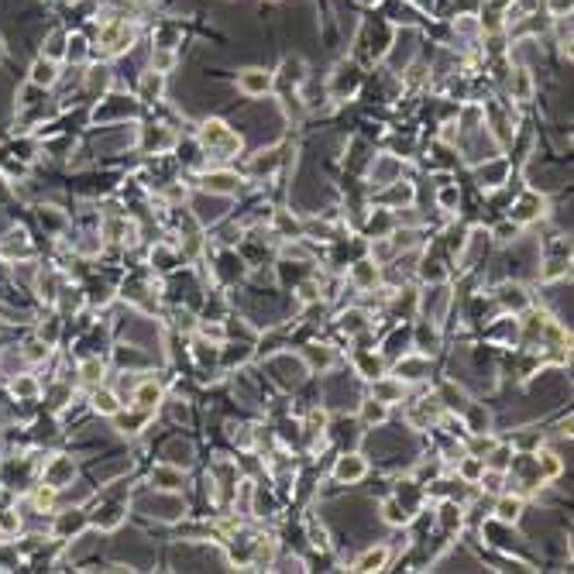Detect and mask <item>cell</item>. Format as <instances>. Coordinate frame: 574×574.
<instances>
[{"instance_id": "cell-3", "label": "cell", "mask_w": 574, "mask_h": 574, "mask_svg": "<svg viewBox=\"0 0 574 574\" xmlns=\"http://www.w3.org/2000/svg\"><path fill=\"white\" fill-rule=\"evenodd\" d=\"M358 86H361V69L354 62H340L334 69V76H330V97L334 100H347Z\"/></svg>"}, {"instance_id": "cell-22", "label": "cell", "mask_w": 574, "mask_h": 574, "mask_svg": "<svg viewBox=\"0 0 574 574\" xmlns=\"http://www.w3.org/2000/svg\"><path fill=\"white\" fill-rule=\"evenodd\" d=\"M361 417H365L368 426H378V423H385L389 409H385L382 399H365V402H361Z\"/></svg>"}, {"instance_id": "cell-19", "label": "cell", "mask_w": 574, "mask_h": 574, "mask_svg": "<svg viewBox=\"0 0 574 574\" xmlns=\"http://www.w3.org/2000/svg\"><path fill=\"white\" fill-rule=\"evenodd\" d=\"M496 516H498V522H506V526H513V522H516V520H520V516H522V498H513V496L498 498Z\"/></svg>"}, {"instance_id": "cell-7", "label": "cell", "mask_w": 574, "mask_h": 574, "mask_svg": "<svg viewBox=\"0 0 574 574\" xmlns=\"http://www.w3.org/2000/svg\"><path fill=\"white\" fill-rule=\"evenodd\" d=\"M544 207H547V203H544L540 193H522L516 210H513V220H516V224H530V220L544 217Z\"/></svg>"}, {"instance_id": "cell-32", "label": "cell", "mask_w": 574, "mask_h": 574, "mask_svg": "<svg viewBox=\"0 0 574 574\" xmlns=\"http://www.w3.org/2000/svg\"><path fill=\"white\" fill-rule=\"evenodd\" d=\"M502 176H506V162H496L492 169H482L478 172L482 186H502Z\"/></svg>"}, {"instance_id": "cell-5", "label": "cell", "mask_w": 574, "mask_h": 574, "mask_svg": "<svg viewBox=\"0 0 574 574\" xmlns=\"http://www.w3.org/2000/svg\"><path fill=\"white\" fill-rule=\"evenodd\" d=\"M268 371H275V382H279V385L296 389V385L303 382V375H306V365H303V361H292L289 354H279V358L268 361Z\"/></svg>"}, {"instance_id": "cell-38", "label": "cell", "mask_w": 574, "mask_h": 574, "mask_svg": "<svg viewBox=\"0 0 574 574\" xmlns=\"http://www.w3.org/2000/svg\"><path fill=\"white\" fill-rule=\"evenodd\" d=\"M358 368H361L365 378H378V375H382V361L371 358V354H368V358H358Z\"/></svg>"}, {"instance_id": "cell-26", "label": "cell", "mask_w": 574, "mask_h": 574, "mask_svg": "<svg viewBox=\"0 0 574 574\" xmlns=\"http://www.w3.org/2000/svg\"><path fill=\"white\" fill-rule=\"evenodd\" d=\"M165 458H169V465H176V468H179V465H183V468H189V461H193V447L176 441V444L165 447Z\"/></svg>"}, {"instance_id": "cell-4", "label": "cell", "mask_w": 574, "mask_h": 574, "mask_svg": "<svg viewBox=\"0 0 574 574\" xmlns=\"http://www.w3.org/2000/svg\"><path fill=\"white\" fill-rule=\"evenodd\" d=\"M272 86H275V76L268 73V69H244L241 76H237V90L244 93V97H265V93H272Z\"/></svg>"}, {"instance_id": "cell-18", "label": "cell", "mask_w": 574, "mask_h": 574, "mask_svg": "<svg viewBox=\"0 0 574 574\" xmlns=\"http://www.w3.org/2000/svg\"><path fill=\"white\" fill-rule=\"evenodd\" d=\"M385 561H389V547H371V550H365V554L358 557L354 571H382Z\"/></svg>"}, {"instance_id": "cell-44", "label": "cell", "mask_w": 574, "mask_h": 574, "mask_svg": "<svg viewBox=\"0 0 574 574\" xmlns=\"http://www.w3.org/2000/svg\"><path fill=\"white\" fill-rule=\"evenodd\" d=\"M361 7H375V4H382V0H358Z\"/></svg>"}, {"instance_id": "cell-42", "label": "cell", "mask_w": 574, "mask_h": 574, "mask_svg": "<svg viewBox=\"0 0 574 574\" xmlns=\"http://www.w3.org/2000/svg\"><path fill=\"white\" fill-rule=\"evenodd\" d=\"M441 138H444L447 145H450V141L458 138V124H444V131H441Z\"/></svg>"}, {"instance_id": "cell-30", "label": "cell", "mask_w": 574, "mask_h": 574, "mask_svg": "<svg viewBox=\"0 0 574 574\" xmlns=\"http://www.w3.org/2000/svg\"><path fill=\"white\" fill-rule=\"evenodd\" d=\"M441 399H447V409H458V413L468 409V395L461 389H454V385H447V389L441 392Z\"/></svg>"}, {"instance_id": "cell-33", "label": "cell", "mask_w": 574, "mask_h": 574, "mask_svg": "<svg viewBox=\"0 0 574 574\" xmlns=\"http://www.w3.org/2000/svg\"><path fill=\"white\" fill-rule=\"evenodd\" d=\"M121 520H124V509L121 506H104V516H97V526L114 530V526H121Z\"/></svg>"}, {"instance_id": "cell-21", "label": "cell", "mask_w": 574, "mask_h": 574, "mask_svg": "<svg viewBox=\"0 0 574 574\" xmlns=\"http://www.w3.org/2000/svg\"><path fill=\"white\" fill-rule=\"evenodd\" d=\"M162 86H165V76L155 73V69H148L141 76V100H158L162 97Z\"/></svg>"}, {"instance_id": "cell-2", "label": "cell", "mask_w": 574, "mask_h": 574, "mask_svg": "<svg viewBox=\"0 0 574 574\" xmlns=\"http://www.w3.org/2000/svg\"><path fill=\"white\" fill-rule=\"evenodd\" d=\"M100 52L104 55H121L128 52L131 45H134V28H128V21H114V25H107L100 31Z\"/></svg>"}, {"instance_id": "cell-29", "label": "cell", "mask_w": 574, "mask_h": 574, "mask_svg": "<svg viewBox=\"0 0 574 574\" xmlns=\"http://www.w3.org/2000/svg\"><path fill=\"white\" fill-rule=\"evenodd\" d=\"M498 299H502V306H526V296H522V286H502L498 289Z\"/></svg>"}, {"instance_id": "cell-17", "label": "cell", "mask_w": 574, "mask_h": 574, "mask_svg": "<svg viewBox=\"0 0 574 574\" xmlns=\"http://www.w3.org/2000/svg\"><path fill=\"white\" fill-rule=\"evenodd\" d=\"M382 520L392 522V526H406V522L413 520V513H409V506H402L399 498H385V502H382Z\"/></svg>"}, {"instance_id": "cell-1", "label": "cell", "mask_w": 574, "mask_h": 574, "mask_svg": "<svg viewBox=\"0 0 574 574\" xmlns=\"http://www.w3.org/2000/svg\"><path fill=\"white\" fill-rule=\"evenodd\" d=\"M200 141L213 158H234L237 148H241V134L231 131L224 121H207L200 128Z\"/></svg>"}, {"instance_id": "cell-34", "label": "cell", "mask_w": 574, "mask_h": 574, "mask_svg": "<svg viewBox=\"0 0 574 574\" xmlns=\"http://www.w3.org/2000/svg\"><path fill=\"white\" fill-rule=\"evenodd\" d=\"M340 320H344V330H347V334H354V330H365V327H368V316L361 313V310H351V313H344Z\"/></svg>"}, {"instance_id": "cell-28", "label": "cell", "mask_w": 574, "mask_h": 574, "mask_svg": "<svg viewBox=\"0 0 574 574\" xmlns=\"http://www.w3.org/2000/svg\"><path fill=\"white\" fill-rule=\"evenodd\" d=\"M79 371H83V378H86L90 385H100V382H104V361H100V358L83 361V368H79Z\"/></svg>"}, {"instance_id": "cell-37", "label": "cell", "mask_w": 574, "mask_h": 574, "mask_svg": "<svg viewBox=\"0 0 574 574\" xmlns=\"http://www.w3.org/2000/svg\"><path fill=\"white\" fill-rule=\"evenodd\" d=\"M66 52V35L62 31H55L52 38H49V49H45V59H62Z\"/></svg>"}, {"instance_id": "cell-39", "label": "cell", "mask_w": 574, "mask_h": 574, "mask_svg": "<svg viewBox=\"0 0 574 574\" xmlns=\"http://www.w3.org/2000/svg\"><path fill=\"white\" fill-rule=\"evenodd\" d=\"M458 200H461V196H458V189H450V186H444V189H441V207H444V210L458 207Z\"/></svg>"}, {"instance_id": "cell-9", "label": "cell", "mask_w": 574, "mask_h": 574, "mask_svg": "<svg viewBox=\"0 0 574 574\" xmlns=\"http://www.w3.org/2000/svg\"><path fill=\"white\" fill-rule=\"evenodd\" d=\"M158 399H162V389H158L155 382L148 378V382H141L138 389H134V395H131V406L134 409H141V413H152L158 406Z\"/></svg>"}, {"instance_id": "cell-24", "label": "cell", "mask_w": 574, "mask_h": 574, "mask_svg": "<svg viewBox=\"0 0 574 574\" xmlns=\"http://www.w3.org/2000/svg\"><path fill=\"white\" fill-rule=\"evenodd\" d=\"M513 79H516L513 97H516V100H530V97H533V76H530V69H522L520 66V69L513 73Z\"/></svg>"}, {"instance_id": "cell-36", "label": "cell", "mask_w": 574, "mask_h": 574, "mask_svg": "<svg viewBox=\"0 0 574 574\" xmlns=\"http://www.w3.org/2000/svg\"><path fill=\"white\" fill-rule=\"evenodd\" d=\"M423 79H426V66H423V62L406 66V73H402V83H406V86H419Z\"/></svg>"}, {"instance_id": "cell-10", "label": "cell", "mask_w": 574, "mask_h": 574, "mask_svg": "<svg viewBox=\"0 0 574 574\" xmlns=\"http://www.w3.org/2000/svg\"><path fill=\"white\" fill-rule=\"evenodd\" d=\"M399 158L389 155V158H375V165H371V183L375 186H389L399 179Z\"/></svg>"}, {"instance_id": "cell-12", "label": "cell", "mask_w": 574, "mask_h": 574, "mask_svg": "<svg viewBox=\"0 0 574 574\" xmlns=\"http://www.w3.org/2000/svg\"><path fill=\"white\" fill-rule=\"evenodd\" d=\"M203 189L217 193V196H231V193H237V176H231V172H207L203 176Z\"/></svg>"}, {"instance_id": "cell-20", "label": "cell", "mask_w": 574, "mask_h": 574, "mask_svg": "<svg viewBox=\"0 0 574 574\" xmlns=\"http://www.w3.org/2000/svg\"><path fill=\"white\" fill-rule=\"evenodd\" d=\"M93 409L104 413V417H117V413H121V399H117L110 389H97L93 392Z\"/></svg>"}, {"instance_id": "cell-6", "label": "cell", "mask_w": 574, "mask_h": 574, "mask_svg": "<svg viewBox=\"0 0 574 574\" xmlns=\"http://www.w3.org/2000/svg\"><path fill=\"white\" fill-rule=\"evenodd\" d=\"M365 474H368V461L361 454H344V458H337V465H334V478H337L340 485H354Z\"/></svg>"}, {"instance_id": "cell-14", "label": "cell", "mask_w": 574, "mask_h": 574, "mask_svg": "<svg viewBox=\"0 0 574 574\" xmlns=\"http://www.w3.org/2000/svg\"><path fill=\"white\" fill-rule=\"evenodd\" d=\"M395 378H402V382H409V378H423L426 371H430V361L426 358H417V354H406L399 365H395Z\"/></svg>"}, {"instance_id": "cell-35", "label": "cell", "mask_w": 574, "mask_h": 574, "mask_svg": "<svg viewBox=\"0 0 574 574\" xmlns=\"http://www.w3.org/2000/svg\"><path fill=\"white\" fill-rule=\"evenodd\" d=\"M200 334L213 344H224V327H220V320H203L200 323Z\"/></svg>"}, {"instance_id": "cell-31", "label": "cell", "mask_w": 574, "mask_h": 574, "mask_svg": "<svg viewBox=\"0 0 574 574\" xmlns=\"http://www.w3.org/2000/svg\"><path fill=\"white\" fill-rule=\"evenodd\" d=\"M306 361H310V368H330V361H334V354H330V347H310L306 351Z\"/></svg>"}, {"instance_id": "cell-13", "label": "cell", "mask_w": 574, "mask_h": 574, "mask_svg": "<svg viewBox=\"0 0 574 574\" xmlns=\"http://www.w3.org/2000/svg\"><path fill=\"white\" fill-rule=\"evenodd\" d=\"M31 86H52L55 79H59V66H55V59H38L35 66H31Z\"/></svg>"}, {"instance_id": "cell-11", "label": "cell", "mask_w": 574, "mask_h": 574, "mask_svg": "<svg viewBox=\"0 0 574 574\" xmlns=\"http://www.w3.org/2000/svg\"><path fill=\"white\" fill-rule=\"evenodd\" d=\"M183 482H186L183 471L176 468V465H172V468L162 465V468L152 471V485H155L158 492H176V489H183Z\"/></svg>"}, {"instance_id": "cell-40", "label": "cell", "mask_w": 574, "mask_h": 574, "mask_svg": "<svg viewBox=\"0 0 574 574\" xmlns=\"http://www.w3.org/2000/svg\"><path fill=\"white\" fill-rule=\"evenodd\" d=\"M550 14L554 18H568L571 14V0H550Z\"/></svg>"}, {"instance_id": "cell-45", "label": "cell", "mask_w": 574, "mask_h": 574, "mask_svg": "<svg viewBox=\"0 0 574 574\" xmlns=\"http://www.w3.org/2000/svg\"><path fill=\"white\" fill-rule=\"evenodd\" d=\"M4 52H7V49H4V42H0V59H4Z\"/></svg>"}, {"instance_id": "cell-25", "label": "cell", "mask_w": 574, "mask_h": 574, "mask_svg": "<svg viewBox=\"0 0 574 574\" xmlns=\"http://www.w3.org/2000/svg\"><path fill=\"white\" fill-rule=\"evenodd\" d=\"M413 200V186L409 183H389V193H385V203H395V207L402 210V203H409Z\"/></svg>"}, {"instance_id": "cell-8", "label": "cell", "mask_w": 574, "mask_h": 574, "mask_svg": "<svg viewBox=\"0 0 574 574\" xmlns=\"http://www.w3.org/2000/svg\"><path fill=\"white\" fill-rule=\"evenodd\" d=\"M193 210H196V220L200 224H217L224 217V210H227V200H217V193H210V196H200L193 203Z\"/></svg>"}, {"instance_id": "cell-43", "label": "cell", "mask_w": 574, "mask_h": 574, "mask_svg": "<svg viewBox=\"0 0 574 574\" xmlns=\"http://www.w3.org/2000/svg\"><path fill=\"white\" fill-rule=\"evenodd\" d=\"M413 4H417L419 11H430V7H434V0H413Z\"/></svg>"}, {"instance_id": "cell-23", "label": "cell", "mask_w": 574, "mask_h": 574, "mask_svg": "<svg viewBox=\"0 0 574 574\" xmlns=\"http://www.w3.org/2000/svg\"><path fill=\"white\" fill-rule=\"evenodd\" d=\"M176 62H179V55L172 52V49H158L155 45V52H152V69H155V73L169 76V73L176 69Z\"/></svg>"}, {"instance_id": "cell-41", "label": "cell", "mask_w": 574, "mask_h": 574, "mask_svg": "<svg viewBox=\"0 0 574 574\" xmlns=\"http://www.w3.org/2000/svg\"><path fill=\"white\" fill-rule=\"evenodd\" d=\"M14 392H18V395H35L38 385H35L31 378H18V382H14Z\"/></svg>"}, {"instance_id": "cell-16", "label": "cell", "mask_w": 574, "mask_h": 574, "mask_svg": "<svg viewBox=\"0 0 574 574\" xmlns=\"http://www.w3.org/2000/svg\"><path fill=\"white\" fill-rule=\"evenodd\" d=\"M402 392H406V385H402V378H375V399H382L385 406L389 402H395V399H402Z\"/></svg>"}, {"instance_id": "cell-15", "label": "cell", "mask_w": 574, "mask_h": 574, "mask_svg": "<svg viewBox=\"0 0 574 574\" xmlns=\"http://www.w3.org/2000/svg\"><path fill=\"white\" fill-rule=\"evenodd\" d=\"M351 279H354L358 289H375V282H378V265L375 261H354L351 265Z\"/></svg>"}, {"instance_id": "cell-27", "label": "cell", "mask_w": 574, "mask_h": 574, "mask_svg": "<svg viewBox=\"0 0 574 574\" xmlns=\"http://www.w3.org/2000/svg\"><path fill=\"white\" fill-rule=\"evenodd\" d=\"M468 423H471V434H485L489 430V413L482 409V406H474V402H468Z\"/></svg>"}]
</instances>
